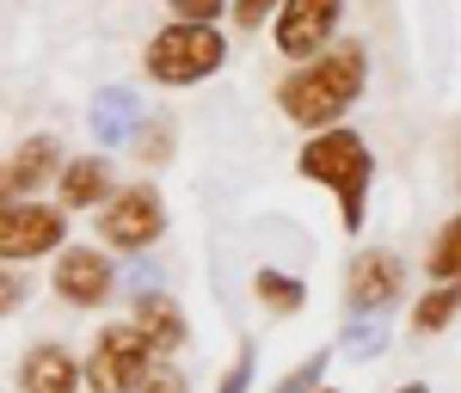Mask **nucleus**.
<instances>
[{"label":"nucleus","instance_id":"f257e3e1","mask_svg":"<svg viewBox=\"0 0 461 393\" xmlns=\"http://www.w3.org/2000/svg\"><path fill=\"white\" fill-rule=\"evenodd\" d=\"M357 93H363V43H332V49H320L308 56L302 68L284 80V117L289 123H302V130H320V123H332L339 111L351 105Z\"/></svg>","mask_w":461,"mask_h":393},{"label":"nucleus","instance_id":"f03ea898","mask_svg":"<svg viewBox=\"0 0 461 393\" xmlns=\"http://www.w3.org/2000/svg\"><path fill=\"white\" fill-rule=\"evenodd\" d=\"M302 173L339 191V210H345V228L363 221V191H369V147L351 130H326L302 147Z\"/></svg>","mask_w":461,"mask_h":393},{"label":"nucleus","instance_id":"7ed1b4c3","mask_svg":"<svg viewBox=\"0 0 461 393\" xmlns=\"http://www.w3.org/2000/svg\"><path fill=\"white\" fill-rule=\"evenodd\" d=\"M221 31H210V25H185V19H173L167 31L148 43V74L154 80H167V86H185V80H203V74L221 68Z\"/></svg>","mask_w":461,"mask_h":393},{"label":"nucleus","instance_id":"20e7f679","mask_svg":"<svg viewBox=\"0 0 461 393\" xmlns=\"http://www.w3.org/2000/svg\"><path fill=\"white\" fill-rule=\"evenodd\" d=\"M148 344L142 338V326L130 320V326H105L99 332V351H93V362H86V381L99 393H130V388H142L148 381Z\"/></svg>","mask_w":461,"mask_h":393},{"label":"nucleus","instance_id":"39448f33","mask_svg":"<svg viewBox=\"0 0 461 393\" xmlns=\"http://www.w3.org/2000/svg\"><path fill=\"white\" fill-rule=\"evenodd\" d=\"M160 228H167V210H160V197H154L148 184L117 191L105 210H99V234H105L111 246H123V252L154 246V240H160Z\"/></svg>","mask_w":461,"mask_h":393},{"label":"nucleus","instance_id":"423d86ee","mask_svg":"<svg viewBox=\"0 0 461 393\" xmlns=\"http://www.w3.org/2000/svg\"><path fill=\"white\" fill-rule=\"evenodd\" d=\"M339 25V0H284V13H277V49L295 56V62H308L326 49V37Z\"/></svg>","mask_w":461,"mask_h":393},{"label":"nucleus","instance_id":"0eeeda50","mask_svg":"<svg viewBox=\"0 0 461 393\" xmlns=\"http://www.w3.org/2000/svg\"><path fill=\"white\" fill-rule=\"evenodd\" d=\"M62 246V215L43 203H6L0 210V252L6 258H37V252Z\"/></svg>","mask_w":461,"mask_h":393},{"label":"nucleus","instance_id":"6e6552de","mask_svg":"<svg viewBox=\"0 0 461 393\" xmlns=\"http://www.w3.org/2000/svg\"><path fill=\"white\" fill-rule=\"evenodd\" d=\"M56 295L74 301V308H99L111 295V264L93 246H68L62 264H56Z\"/></svg>","mask_w":461,"mask_h":393},{"label":"nucleus","instance_id":"1a4fd4ad","mask_svg":"<svg viewBox=\"0 0 461 393\" xmlns=\"http://www.w3.org/2000/svg\"><path fill=\"white\" fill-rule=\"evenodd\" d=\"M400 295V264L388 252H363L351 264V308H388Z\"/></svg>","mask_w":461,"mask_h":393},{"label":"nucleus","instance_id":"9d476101","mask_svg":"<svg viewBox=\"0 0 461 393\" xmlns=\"http://www.w3.org/2000/svg\"><path fill=\"white\" fill-rule=\"evenodd\" d=\"M19 388L25 393H74V357L62 344H37L25 369H19Z\"/></svg>","mask_w":461,"mask_h":393},{"label":"nucleus","instance_id":"9b49d317","mask_svg":"<svg viewBox=\"0 0 461 393\" xmlns=\"http://www.w3.org/2000/svg\"><path fill=\"white\" fill-rule=\"evenodd\" d=\"M136 326H142V338L154 344V351H173V344H185V314H178L173 301H160V295H142Z\"/></svg>","mask_w":461,"mask_h":393},{"label":"nucleus","instance_id":"f8f14e48","mask_svg":"<svg viewBox=\"0 0 461 393\" xmlns=\"http://www.w3.org/2000/svg\"><path fill=\"white\" fill-rule=\"evenodd\" d=\"M56 166V142L50 136H32V142L19 147L13 160H6V197H19V191H32L43 173Z\"/></svg>","mask_w":461,"mask_h":393},{"label":"nucleus","instance_id":"ddd939ff","mask_svg":"<svg viewBox=\"0 0 461 393\" xmlns=\"http://www.w3.org/2000/svg\"><path fill=\"white\" fill-rule=\"evenodd\" d=\"M99 197H111L105 160H68V166H62V203L80 210V203H99Z\"/></svg>","mask_w":461,"mask_h":393},{"label":"nucleus","instance_id":"4468645a","mask_svg":"<svg viewBox=\"0 0 461 393\" xmlns=\"http://www.w3.org/2000/svg\"><path fill=\"white\" fill-rule=\"evenodd\" d=\"M456 308H461V289L456 283L430 289L425 301H419V314H412V332H437V326H449V320H456Z\"/></svg>","mask_w":461,"mask_h":393},{"label":"nucleus","instance_id":"2eb2a0df","mask_svg":"<svg viewBox=\"0 0 461 393\" xmlns=\"http://www.w3.org/2000/svg\"><path fill=\"white\" fill-rule=\"evenodd\" d=\"M425 264H430V277H443V283H449V277H461V215L443 228V234H437V246H430Z\"/></svg>","mask_w":461,"mask_h":393},{"label":"nucleus","instance_id":"dca6fc26","mask_svg":"<svg viewBox=\"0 0 461 393\" xmlns=\"http://www.w3.org/2000/svg\"><path fill=\"white\" fill-rule=\"evenodd\" d=\"M258 295H265V301H271V308H302V289L289 283V277H271V271H265V277H258Z\"/></svg>","mask_w":461,"mask_h":393},{"label":"nucleus","instance_id":"f3484780","mask_svg":"<svg viewBox=\"0 0 461 393\" xmlns=\"http://www.w3.org/2000/svg\"><path fill=\"white\" fill-rule=\"evenodd\" d=\"M173 13L185 25H210L215 13H221V0H173Z\"/></svg>","mask_w":461,"mask_h":393},{"label":"nucleus","instance_id":"a211bd4d","mask_svg":"<svg viewBox=\"0 0 461 393\" xmlns=\"http://www.w3.org/2000/svg\"><path fill=\"white\" fill-rule=\"evenodd\" d=\"M142 393H185V381H178V369H148Z\"/></svg>","mask_w":461,"mask_h":393},{"label":"nucleus","instance_id":"6ab92c4d","mask_svg":"<svg viewBox=\"0 0 461 393\" xmlns=\"http://www.w3.org/2000/svg\"><path fill=\"white\" fill-rule=\"evenodd\" d=\"M265 13H271V0H234V19H240V25H258Z\"/></svg>","mask_w":461,"mask_h":393}]
</instances>
